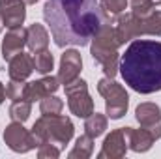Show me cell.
<instances>
[{"mask_svg": "<svg viewBox=\"0 0 161 159\" xmlns=\"http://www.w3.org/2000/svg\"><path fill=\"white\" fill-rule=\"evenodd\" d=\"M34 71V58L26 52H19L9 60V79L13 80H26Z\"/></svg>", "mask_w": 161, "mask_h": 159, "instance_id": "15", "label": "cell"}, {"mask_svg": "<svg viewBox=\"0 0 161 159\" xmlns=\"http://www.w3.org/2000/svg\"><path fill=\"white\" fill-rule=\"evenodd\" d=\"M152 4H154V6H159V4H161V0H152Z\"/></svg>", "mask_w": 161, "mask_h": 159, "instance_id": "29", "label": "cell"}, {"mask_svg": "<svg viewBox=\"0 0 161 159\" xmlns=\"http://www.w3.org/2000/svg\"><path fill=\"white\" fill-rule=\"evenodd\" d=\"M152 0H131V13L137 17H146L152 13Z\"/></svg>", "mask_w": 161, "mask_h": 159, "instance_id": "25", "label": "cell"}, {"mask_svg": "<svg viewBox=\"0 0 161 159\" xmlns=\"http://www.w3.org/2000/svg\"><path fill=\"white\" fill-rule=\"evenodd\" d=\"M0 2H6V0H0Z\"/></svg>", "mask_w": 161, "mask_h": 159, "instance_id": "31", "label": "cell"}, {"mask_svg": "<svg viewBox=\"0 0 161 159\" xmlns=\"http://www.w3.org/2000/svg\"><path fill=\"white\" fill-rule=\"evenodd\" d=\"M80 68H82V58H80L79 51L69 49L62 54L60 58V69H58V82L60 84H69L75 79H79Z\"/></svg>", "mask_w": 161, "mask_h": 159, "instance_id": "10", "label": "cell"}, {"mask_svg": "<svg viewBox=\"0 0 161 159\" xmlns=\"http://www.w3.org/2000/svg\"><path fill=\"white\" fill-rule=\"evenodd\" d=\"M124 133L127 137V144L133 152H148L152 148V144L156 142V139L152 137L150 131H146L144 127L141 129H133V127H124Z\"/></svg>", "mask_w": 161, "mask_h": 159, "instance_id": "16", "label": "cell"}, {"mask_svg": "<svg viewBox=\"0 0 161 159\" xmlns=\"http://www.w3.org/2000/svg\"><path fill=\"white\" fill-rule=\"evenodd\" d=\"M25 2L23 0H6L0 2V17L2 23L8 28H17L25 23L26 17V9H25Z\"/></svg>", "mask_w": 161, "mask_h": 159, "instance_id": "12", "label": "cell"}, {"mask_svg": "<svg viewBox=\"0 0 161 159\" xmlns=\"http://www.w3.org/2000/svg\"><path fill=\"white\" fill-rule=\"evenodd\" d=\"M30 116V101L23 99V101H13V105L9 107V118L13 122H26Z\"/></svg>", "mask_w": 161, "mask_h": 159, "instance_id": "22", "label": "cell"}, {"mask_svg": "<svg viewBox=\"0 0 161 159\" xmlns=\"http://www.w3.org/2000/svg\"><path fill=\"white\" fill-rule=\"evenodd\" d=\"M4 142L8 144L9 150L17 154H26L36 148L32 133L23 127V122H13L4 129Z\"/></svg>", "mask_w": 161, "mask_h": 159, "instance_id": "8", "label": "cell"}, {"mask_svg": "<svg viewBox=\"0 0 161 159\" xmlns=\"http://www.w3.org/2000/svg\"><path fill=\"white\" fill-rule=\"evenodd\" d=\"M47 45H49V34L43 28V25H38V23L30 25L26 28V47L32 52H38L47 49Z\"/></svg>", "mask_w": 161, "mask_h": 159, "instance_id": "17", "label": "cell"}, {"mask_svg": "<svg viewBox=\"0 0 161 159\" xmlns=\"http://www.w3.org/2000/svg\"><path fill=\"white\" fill-rule=\"evenodd\" d=\"M62 109H64L62 99H58V97H54V96H47V97H43L41 103H40L41 114H60Z\"/></svg>", "mask_w": 161, "mask_h": 159, "instance_id": "23", "label": "cell"}, {"mask_svg": "<svg viewBox=\"0 0 161 159\" xmlns=\"http://www.w3.org/2000/svg\"><path fill=\"white\" fill-rule=\"evenodd\" d=\"M94 152V139L90 135H82L77 139L75 148L69 152V159H88Z\"/></svg>", "mask_w": 161, "mask_h": 159, "instance_id": "19", "label": "cell"}, {"mask_svg": "<svg viewBox=\"0 0 161 159\" xmlns=\"http://www.w3.org/2000/svg\"><path fill=\"white\" fill-rule=\"evenodd\" d=\"M38 156H40V159H56L60 156V148L54 146V144H51V142H45V144L40 146Z\"/></svg>", "mask_w": 161, "mask_h": 159, "instance_id": "26", "label": "cell"}, {"mask_svg": "<svg viewBox=\"0 0 161 159\" xmlns=\"http://www.w3.org/2000/svg\"><path fill=\"white\" fill-rule=\"evenodd\" d=\"M97 92L105 97V111L107 116L113 120H118L125 114L127 105H129V96L118 82L113 79H101L97 82Z\"/></svg>", "mask_w": 161, "mask_h": 159, "instance_id": "6", "label": "cell"}, {"mask_svg": "<svg viewBox=\"0 0 161 159\" xmlns=\"http://www.w3.org/2000/svg\"><path fill=\"white\" fill-rule=\"evenodd\" d=\"M125 150H127V137H125L124 127H122V129L111 131V135H107V139H105L97 157L99 159H120L125 156Z\"/></svg>", "mask_w": 161, "mask_h": 159, "instance_id": "11", "label": "cell"}, {"mask_svg": "<svg viewBox=\"0 0 161 159\" xmlns=\"http://www.w3.org/2000/svg\"><path fill=\"white\" fill-rule=\"evenodd\" d=\"M105 129H107V116H103V114L92 112V114L86 118V122H84V131H86V135H90L92 139L103 135Z\"/></svg>", "mask_w": 161, "mask_h": 159, "instance_id": "18", "label": "cell"}, {"mask_svg": "<svg viewBox=\"0 0 161 159\" xmlns=\"http://www.w3.org/2000/svg\"><path fill=\"white\" fill-rule=\"evenodd\" d=\"M58 77H43L34 82H26V94L25 99L26 101H36V99H43L47 96H53L58 90Z\"/></svg>", "mask_w": 161, "mask_h": 159, "instance_id": "14", "label": "cell"}, {"mask_svg": "<svg viewBox=\"0 0 161 159\" xmlns=\"http://www.w3.org/2000/svg\"><path fill=\"white\" fill-rule=\"evenodd\" d=\"M66 96H68V105L69 111L79 116V118H88L94 112V101L88 94V86L82 79H75L73 82L64 86Z\"/></svg>", "mask_w": 161, "mask_h": 159, "instance_id": "7", "label": "cell"}, {"mask_svg": "<svg viewBox=\"0 0 161 159\" xmlns=\"http://www.w3.org/2000/svg\"><path fill=\"white\" fill-rule=\"evenodd\" d=\"M23 2H25V4H28V6H30V4H36V2H38V0H23Z\"/></svg>", "mask_w": 161, "mask_h": 159, "instance_id": "28", "label": "cell"}, {"mask_svg": "<svg viewBox=\"0 0 161 159\" xmlns=\"http://www.w3.org/2000/svg\"><path fill=\"white\" fill-rule=\"evenodd\" d=\"M113 21H105L97 32L92 36V58L96 62L101 64L103 73L109 79H114L118 69H120V60H118V47H122V43L116 38L114 26H111Z\"/></svg>", "mask_w": 161, "mask_h": 159, "instance_id": "3", "label": "cell"}, {"mask_svg": "<svg viewBox=\"0 0 161 159\" xmlns=\"http://www.w3.org/2000/svg\"><path fill=\"white\" fill-rule=\"evenodd\" d=\"M135 118L141 127L152 133L156 140L161 139V109L156 103H141L135 109Z\"/></svg>", "mask_w": 161, "mask_h": 159, "instance_id": "9", "label": "cell"}, {"mask_svg": "<svg viewBox=\"0 0 161 159\" xmlns=\"http://www.w3.org/2000/svg\"><path fill=\"white\" fill-rule=\"evenodd\" d=\"M73 123L68 116L60 114H43L32 127V139L36 142V148L41 144L51 142L58 148H64L73 139Z\"/></svg>", "mask_w": 161, "mask_h": 159, "instance_id": "4", "label": "cell"}, {"mask_svg": "<svg viewBox=\"0 0 161 159\" xmlns=\"http://www.w3.org/2000/svg\"><path fill=\"white\" fill-rule=\"evenodd\" d=\"M53 64H54V58H53V54H51V51H49V49L38 51V52L34 54V69H36V71H40L41 75L51 73Z\"/></svg>", "mask_w": 161, "mask_h": 159, "instance_id": "20", "label": "cell"}, {"mask_svg": "<svg viewBox=\"0 0 161 159\" xmlns=\"http://www.w3.org/2000/svg\"><path fill=\"white\" fill-rule=\"evenodd\" d=\"M114 32H116V38L122 45L125 41L144 36V34L161 36V11H156V13L152 11L146 17H137L133 13L120 15V19L116 21Z\"/></svg>", "mask_w": 161, "mask_h": 159, "instance_id": "5", "label": "cell"}, {"mask_svg": "<svg viewBox=\"0 0 161 159\" xmlns=\"http://www.w3.org/2000/svg\"><path fill=\"white\" fill-rule=\"evenodd\" d=\"M26 45V28L17 26V28H9V32L6 34V38L2 41V56L4 60H11L15 54L23 52V47Z\"/></svg>", "mask_w": 161, "mask_h": 159, "instance_id": "13", "label": "cell"}, {"mask_svg": "<svg viewBox=\"0 0 161 159\" xmlns=\"http://www.w3.org/2000/svg\"><path fill=\"white\" fill-rule=\"evenodd\" d=\"M120 73L125 84L139 94L161 90V43L152 40L133 41L120 60Z\"/></svg>", "mask_w": 161, "mask_h": 159, "instance_id": "2", "label": "cell"}, {"mask_svg": "<svg viewBox=\"0 0 161 159\" xmlns=\"http://www.w3.org/2000/svg\"><path fill=\"white\" fill-rule=\"evenodd\" d=\"M2 26H4V23H2V17H0V30H2Z\"/></svg>", "mask_w": 161, "mask_h": 159, "instance_id": "30", "label": "cell"}, {"mask_svg": "<svg viewBox=\"0 0 161 159\" xmlns=\"http://www.w3.org/2000/svg\"><path fill=\"white\" fill-rule=\"evenodd\" d=\"M43 19L58 47L88 45L105 21H113L101 11L97 0H47Z\"/></svg>", "mask_w": 161, "mask_h": 159, "instance_id": "1", "label": "cell"}, {"mask_svg": "<svg viewBox=\"0 0 161 159\" xmlns=\"http://www.w3.org/2000/svg\"><path fill=\"white\" fill-rule=\"evenodd\" d=\"M99 8L105 15H109L111 19H114L116 15H122L127 8V0H101Z\"/></svg>", "mask_w": 161, "mask_h": 159, "instance_id": "21", "label": "cell"}, {"mask_svg": "<svg viewBox=\"0 0 161 159\" xmlns=\"http://www.w3.org/2000/svg\"><path fill=\"white\" fill-rule=\"evenodd\" d=\"M6 99V88H4V84L0 82V103Z\"/></svg>", "mask_w": 161, "mask_h": 159, "instance_id": "27", "label": "cell"}, {"mask_svg": "<svg viewBox=\"0 0 161 159\" xmlns=\"http://www.w3.org/2000/svg\"><path fill=\"white\" fill-rule=\"evenodd\" d=\"M25 94H26V82L25 80H9V84L6 88V96L11 101H23Z\"/></svg>", "mask_w": 161, "mask_h": 159, "instance_id": "24", "label": "cell"}]
</instances>
